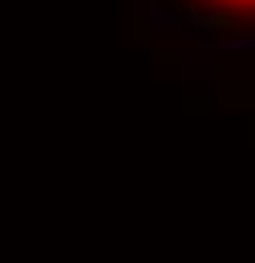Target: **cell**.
<instances>
[{
    "mask_svg": "<svg viewBox=\"0 0 255 263\" xmlns=\"http://www.w3.org/2000/svg\"><path fill=\"white\" fill-rule=\"evenodd\" d=\"M194 12H215V16H251L255 21V0H183Z\"/></svg>",
    "mask_w": 255,
    "mask_h": 263,
    "instance_id": "cell-1",
    "label": "cell"
}]
</instances>
